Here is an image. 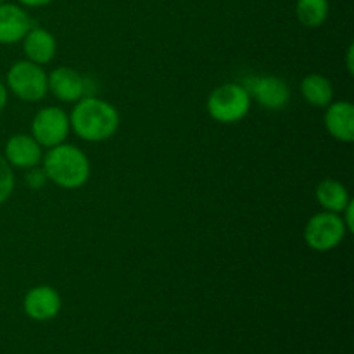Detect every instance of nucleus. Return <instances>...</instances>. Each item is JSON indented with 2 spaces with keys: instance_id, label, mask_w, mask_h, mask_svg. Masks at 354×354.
Returning a JSON list of instances; mask_svg holds the SVG:
<instances>
[{
  "instance_id": "f257e3e1",
  "label": "nucleus",
  "mask_w": 354,
  "mask_h": 354,
  "mask_svg": "<svg viewBox=\"0 0 354 354\" xmlns=\"http://www.w3.org/2000/svg\"><path fill=\"white\" fill-rule=\"evenodd\" d=\"M71 130L85 142L99 144L109 140L120 130V111L107 100L95 95H85L75 102L69 114Z\"/></svg>"
},
{
  "instance_id": "f03ea898",
  "label": "nucleus",
  "mask_w": 354,
  "mask_h": 354,
  "mask_svg": "<svg viewBox=\"0 0 354 354\" xmlns=\"http://www.w3.org/2000/svg\"><path fill=\"white\" fill-rule=\"evenodd\" d=\"M41 168L48 182L64 190L82 189L83 185H86L92 173L88 156L68 142L48 149L41 158Z\"/></svg>"
},
{
  "instance_id": "7ed1b4c3",
  "label": "nucleus",
  "mask_w": 354,
  "mask_h": 354,
  "mask_svg": "<svg viewBox=\"0 0 354 354\" xmlns=\"http://www.w3.org/2000/svg\"><path fill=\"white\" fill-rule=\"evenodd\" d=\"M251 93L242 83H221L211 90L206 100L207 114L213 121L221 124L239 123L251 111Z\"/></svg>"
},
{
  "instance_id": "20e7f679",
  "label": "nucleus",
  "mask_w": 354,
  "mask_h": 354,
  "mask_svg": "<svg viewBox=\"0 0 354 354\" xmlns=\"http://www.w3.org/2000/svg\"><path fill=\"white\" fill-rule=\"evenodd\" d=\"M6 86L14 97L24 102H38L48 93V73L44 66L28 59L16 61L6 75Z\"/></svg>"
},
{
  "instance_id": "39448f33",
  "label": "nucleus",
  "mask_w": 354,
  "mask_h": 354,
  "mask_svg": "<svg viewBox=\"0 0 354 354\" xmlns=\"http://www.w3.org/2000/svg\"><path fill=\"white\" fill-rule=\"evenodd\" d=\"M348 235L341 214L320 211L308 220L304 227V242L317 252H328L339 248Z\"/></svg>"
},
{
  "instance_id": "423d86ee",
  "label": "nucleus",
  "mask_w": 354,
  "mask_h": 354,
  "mask_svg": "<svg viewBox=\"0 0 354 354\" xmlns=\"http://www.w3.org/2000/svg\"><path fill=\"white\" fill-rule=\"evenodd\" d=\"M30 135L41 145V149H52L62 144L71 131L69 114L62 107H41L31 120Z\"/></svg>"
},
{
  "instance_id": "0eeeda50",
  "label": "nucleus",
  "mask_w": 354,
  "mask_h": 354,
  "mask_svg": "<svg viewBox=\"0 0 354 354\" xmlns=\"http://www.w3.org/2000/svg\"><path fill=\"white\" fill-rule=\"evenodd\" d=\"M244 86L251 93V99H254L263 109L268 111L283 109V107L289 106L290 97H292L290 86L287 85L286 80L273 75L252 78Z\"/></svg>"
},
{
  "instance_id": "6e6552de",
  "label": "nucleus",
  "mask_w": 354,
  "mask_h": 354,
  "mask_svg": "<svg viewBox=\"0 0 354 354\" xmlns=\"http://www.w3.org/2000/svg\"><path fill=\"white\" fill-rule=\"evenodd\" d=\"M62 310L61 294L50 286H35L24 294L23 311L35 322L54 320Z\"/></svg>"
},
{
  "instance_id": "1a4fd4ad",
  "label": "nucleus",
  "mask_w": 354,
  "mask_h": 354,
  "mask_svg": "<svg viewBox=\"0 0 354 354\" xmlns=\"http://www.w3.org/2000/svg\"><path fill=\"white\" fill-rule=\"evenodd\" d=\"M2 156L12 168L26 171L41 165L44 149L30 133H16L7 138Z\"/></svg>"
},
{
  "instance_id": "9d476101",
  "label": "nucleus",
  "mask_w": 354,
  "mask_h": 354,
  "mask_svg": "<svg viewBox=\"0 0 354 354\" xmlns=\"http://www.w3.org/2000/svg\"><path fill=\"white\" fill-rule=\"evenodd\" d=\"M48 92L61 102L75 104L86 95V80L71 66H59L48 73Z\"/></svg>"
},
{
  "instance_id": "9b49d317",
  "label": "nucleus",
  "mask_w": 354,
  "mask_h": 354,
  "mask_svg": "<svg viewBox=\"0 0 354 354\" xmlns=\"http://www.w3.org/2000/svg\"><path fill=\"white\" fill-rule=\"evenodd\" d=\"M33 26V19L23 6L0 3V45L19 44Z\"/></svg>"
},
{
  "instance_id": "f8f14e48",
  "label": "nucleus",
  "mask_w": 354,
  "mask_h": 354,
  "mask_svg": "<svg viewBox=\"0 0 354 354\" xmlns=\"http://www.w3.org/2000/svg\"><path fill=\"white\" fill-rule=\"evenodd\" d=\"M324 124L328 135L341 144L354 140V104L349 100H332L325 107Z\"/></svg>"
},
{
  "instance_id": "ddd939ff",
  "label": "nucleus",
  "mask_w": 354,
  "mask_h": 354,
  "mask_svg": "<svg viewBox=\"0 0 354 354\" xmlns=\"http://www.w3.org/2000/svg\"><path fill=\"white\" fill-rule=\"evenodd\" d=\"M21 41H23V52L28 61L40 66L54 61L55 52H57V40L45 28L33 26Z\"/></svg>"
},
{
  "instance_id": "4468645a",
  "label": "nucleus",
  "mask_w": 354,
  "mask_h": 354,
  "mask_svg": "<svg viewBox=\"0 0 354 354\" xmlns=\"http://www.w3.org/2000/svg\"><path fill=\"white\" fill-rule=\"evenodd\" d=\"M318 204L322 206V211H328V213L341 214L342 209L351 203V196L349 190L346 189L344 183L334 178L322 180L315 190Z\"/></svg>"
},
{
  "instance_id": "2eb2a0df",
  "label": "nucleus",
  "mask_w": 354,
  "mask_h": 354,
  "mask_svg": "<svg viewBox=\"0 0 354 354\" xmlns=\"http://www.w3.org/2000/svg\"><path fill=\"white\" fill-rule=\"evenodd\" d=\"M301 95L310 106L327 107L334 100V86L327 76L320 73H310L301 80Z\"/></svg>"
},
{
  "instance_id": "dca6fc26",
  "label": "nucleus",
  "mask_w": 354,
  "mask_h": 354,
  "mask_svg": "<svg viewBox=\"0 0 354 354\" xmlns=\"http://www.w3.org/2000/svg\"><path fill=\"white\" fill-rule=\"evenodd\" d=\"M328 0H297L296 16L299 23L306 28H320L327 21Z\"/></svg>"
},
{
  "instance_id": "f3484780",
  "label": "nucleus",
  "mask_w": 354,
  "mask_h": 354,
  "mask_svg": "<svg viewBox=\"0 0 354 354\" xmlns=\"http://www.w3.org/2000/svg\"><path fill=\"white\" fill-rule=\"evenodd\" d=\"M16 187V176H14V168L6 161L0 154V204L6 203L14 192Z\"/></svg>"
},
{
  "instance_id": "a211bd4d",
  "label": "nucleus",
  "mask_w": 354,
  "mask_h": 354,
  "mask_svg": "<svg viewBox=\"0 0 354 354\" xmlns=\"http://www.w3.org/2000/svg\"><path fill=\"white\" fill-rule=\"evenodd\" d=\"M24 182H26V185L30 187L31 190H40L47 185L48 178H47V175H45V171L41 166H35V168L26 169Z\"/></svg>"
},
{
  "instance_id": "6ab92c4d",
  "label": "nucleus",
  "mask_w": 354,
  "mask_h": 354,
  "mask_svg": "<svg viewBox=\"0 0 354 354\" xmlns=\"http://www.w3.org/2000/svg\"><path fill=\"white\" fill-rule=\"evenodd\" d=\"M341 218H342V221H344L348 234H353V230H354V203L353 201L344 207V209H342Z\"/></svg>"
},
{
  "instance_id": "aec40b11",
  "label": "nucleus",
  "mask_w": 354,
  "mask_h": 354,
  "mask_svg": "<svg viewBox=\"0 0 354 354\" xmlns=\"http://www.w3.org/2000/svg\"><path fill=\"white\" fill-rule=\"evenodd\" d=\"M17 2H19V6L23 7H33V9H37V7L50 6L54 0H17Z\"/></svg>"
},
{
  "instance_id": "412c9836",
  "label": "nucleus",
  "mask_w": 354,
  "mask_h": 354,
  "mask_svg": "<svg viewBox=\"0 0 354 354\" xmlns=\"http://www.w3.org/2000/svg\"><path fill=\"white\" fill-rule=\"evenodd\" d=\"M346 68H348L349 75H353L354 73V45L353 44L349 45L348 50H346Z\"/></svg>"
},
{
  "instance_id": "4be33fe9",
  "label": "nucleus",
  "mask_w": 354,
  "mask_h": 354,
  "mask_svg": "<svg viewBox=\"0 0 354 354\" xmlns=\"http://www.w3.org/2000/svg\"><path fill=\"white\" fill-rule=\"evenodd\" d=\"M7 100H9V90H7L6 83H3L2 80H0V113H2V111L6 109Z\"/></svg>"
},
{
  "instance_id": "5701e85b",
  "label": "nucleus",
  "mask_w": 354,
  "mask_h": 354,
  "mask_svg": "<svg viewBox=\"0 0 354 354\" xmlns=\"http://www.w3.org/2000/svg\"><path fill=\"white\" fill-rule=\"evenodd\" d=\"M3 2H7V0H0V3H3Z\"/></svg>"
}]
</instances>
